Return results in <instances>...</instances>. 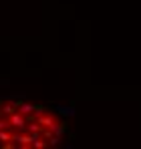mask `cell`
<instances>
[{
	"label": "cell",
	"instance_id": "obj_2",
	"mask_svg": "<svg viewBox=\"0 0 141 149\" xmlns=\"http://www.w3.org/2000/svg\"><path fill=\"white\" fill-rule=\"evenodd\" d=\"M0 111H2V115H12V113L18 111V109H16L14 103H2V109H0Z\"/></svg>",
	"mask_w": 141,
	"mask_h": 149
},
{
	"label": "cell",
	"instance_id": "obj_4",
	"mask_svg": "<svg viewBox=\"0 0 141 149\" xmlns=\"http://www.w3.org/2000/svg\"><path fill=\"white\" fill-rule=\"evenodd\" d=\"M0 117H2V111H0Z\"/></svg>",
	"mask_w": 141,
	"mask_h": 149
},
{
	"label": "cell",
	"instance_id": "obj_1",
	"mask_svg": "<svg viewBox=\"0 0 141 149\" xmlns=\"http://www.w3.org/2000/svg\"><path fill=\"white\" fill-rule=\"evenodd\" d=\"M8 123H10V127H12V129L24 131V129H26V125L30 123V121H28V117H26V115H22L20 111H14L12 115H8Z\"/></svg>",
	"mask_w": 141,
	"mask_h": 149
},
{
	"label": "cell",
	"instance_id": "obj_3",
	"mask_svg": "<svg viewBox=\"0 0 141 149\" xmlns=\"http://www.w3.org/2000/svg\"><path fill=\"white\" fill-rule=\"evenodd\" d=\"M47 145H48L47 141H43V139L38 137V139H34V145H32V147H36V149H43V147H47Z\"/></svg>",
	"mask_w": 141,
	"mask_h": 149
}]
</instances>
